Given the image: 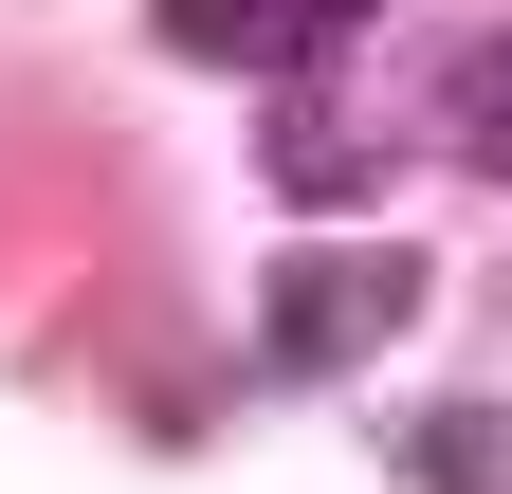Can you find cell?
<instances>
[{
  "mask_svg": "<svg viewBox=\"0 0 512 494\" xmlns=\"http://www.w3.org/2000/svg\"><path fill=\"white\" fill-rule=\"evenodd\" d=\"M439 147H458V165H494V183H512V37H476L458 74H439Z\"/></svg>",
  "mask_w": 512,
  "mask_h": 494,
  "instance_id": "obj_3",
  "label": "cell"
},
{
  "mask_svg": "<svg viewBox=\"0 0 512 494\" xmlns=\"http://www.w3.org/2000/svg\"><path fill=\"white\" fill-rule=\"evenodd\" d=\"M403 312H421L403 238H311V257H275V312H256V330H275V366H366Z\"/></svg>",
  "mask_w": 512,
  "mask_h": 494,
  "instance_id": "obj_1",
  "label": "cell"
},
{
  "mask_svg": "<svg viewBox=\"0 0 512 494\" xmlns=\"http://www.w3.org/2000/svg\"><path fill=\"white\" fill-rule=\"evenodd\" d=\"M384 0H147L165 55H202V74H311L330 37H366Z\"/></svg>",
  "mask_w": 512,
  "mask_h": 494,
  "instance_id": "obj_2",
  "label": "cell"
}]
</instances>
